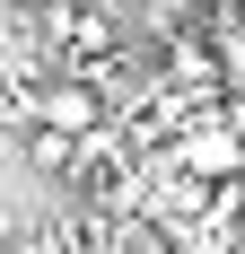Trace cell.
Segmentation results:
<instances>
[{
	"mask_svg": "<svg viewBox=\"0 0 245 254\" xmlns=\"http://www.w3.org/2000/svg\"><path fill=\"white\" fill-rule=\"evenodd\" d=\"M26 167L44 184H70V167H79V140L70 131H53V123H26Z\"/></svg>",
	"mask_w": 245,
	"mask_h": 254,
	"instance_id": "6da1fadb",
	"label": "cell"
},
{
	"mask_svg": "<svg viewBox=\"0 0 245 254\" xmlns=\"http://www.w3.org/2000/svg\"><path fill=\"white\" fill-rule=\"evenodd\" d=\"M0 254H18V210L0 202Z\"/></svg>",
	"mask_w": 245,
	"mask_h": 254,
	"instance_id": "7a4b0ae2",
	"label": "cell"
}]
</instances>
